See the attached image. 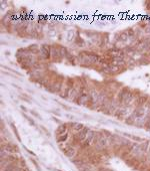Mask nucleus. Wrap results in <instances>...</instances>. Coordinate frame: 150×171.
Segmentation results:
<instances>
[{
  "label": "nucleus",
  "instance_id": "4",
  "mask_svg": "<svg viewBox=\"0 0 150 171\" xmlns=\"http://www.w3.org/2000/svg\"><path fill=\"white\" fill-rule=\"evenodd\" d=\"M144 113H145V111H144L143 109H137V110H135V111L132 113V116H133L134 118H142V116L144 115Z\"/></svg>",
  "mask_w": 150,
  "mask_h": 171
},
{
  "label": "nucleus",
  "instance_id": "11",
  "mask_svg": "<svg viewBox=\"0 0 150 171\" xmlns=\"http://www.w3.org/2000/svg\"><path fill=\"white\" fill-rule=\"evenodd\" d=\"M3 171H5V170H3Z\"/></svg>",
  "mask_w": 150,
  "mask_h": 171
},
{
  "label": "nucleus",
  "instance_id": "1",
  "mask_svg": "<svg viewBox=\"0 0 150 171\" xmlns=\"http://www.w3.org/2000/svg\"><path fill=\"white\" fill-rule=\"evenodd\" d=\"M89 131H90V130H89L88 128H86V127H84V128H83L82 130L80 131V132L77 133L76 137H77V138H78V141H80V142H84V140L86 139L87 134H88Z\"/></svg>",
  "mask_w": 150,
  "mask_h": 171
},
{
  "label": "nucleus",
  "instance_id": "2",
  "mask_svg": "<svg viewBox=\"0 0 150 171\" xmlns=\"http://www.w3.org/2000/svg\"><path fill=\"white\" fill-rule=\"evenodd\" d=\"M94 138H95V132H94V131H92V130H90L88 132V134H87L86 139H85L84 142H83L84 146H88L89 144H90L91 142L94 140Z\"/></svg>",
  "mask_w": 150,
  "mask_h": 171
},
{
  "label": "nucleus",
  "instance_id": "6",
  "mask_svg": "<svg viewBox=\"0 0 150 171\" xmlns=\"http://www.w3.org/2000/svg\"><path fill=\"white\" fill-rule=\"evenodd\" d=\"M149 144H150V141H145L139 145V149L141 150L142 152H147L148 149H149Z\"/></svg>",
  "mask_w": 150,
  "mask_h": 171
},
{
  "label": "nucleus",
  "instance_id": "9",
  "mask_svg": "<svg viewBox=\"0 0 150 171\" xmlns=\"http://www.w3.org/2000/svg\"><path fill=\"white\" fill-rule=\"evenodd\" d=\"M80 171H93V170H90L88 167H82V168H80Z\"/></svg>",
  "mask_w": 150,
  "mask_h": 171
},
{
  "label": "nucleus",
  "instance_id": "5",
  "mask_svg": "<svg viewBox=\"0 0 150 171\" xmlns=\"http://www.w3.org/2000/svg\"><path fill=\"white\" fill-rule=\"evenodd\" d=\"M71 126L73 127L74 131H76V132H80L84 128L83 124H81V123H71Z\"/></svg>",
  "mask_w": 150,
  "mask_h": 171
},
{
  "label": "nucleus",
  "instance_id": "3",
  "mask_svg": "<svg viewBox=\"0 0 150 171\" xmlns=\"http://www.w3.org/2000/svg\"><path fill=\"white\" fill-rule=\"evenodd\" d=\"M63 152L67 157H73L74 155H75V153H76L75 149H74L73 147H71V146H67V147L63 150Z\"/></svg>",
  "mask_w": 150,
  "mask_h": 171
},
{
  "label": "nucleus",
  "instance_id": "10",
  "mask_svg": "<svg viewBox=\"0 0 150 171\" xmlns=\"http://www.w3.org/2000/svg\"><path fill=\"white\" fill-rule=\"evenodd\" d=\"M148 152H149V154H150V144H149V149H148Z\"/></svg>",
  "mask_w": 150,
  "mask_h": 171
},
{
  "label": "nucleus",
  "instance_id": "7",
  "mask_svg": "<svg viewBox=\"0 0 150 171\" xmlns=\"http://www.w3.org/2000/svg\"><path fill=\"white\" fill-rule=\"evenodd\" d=\"M65 131H66V125H61V126L56 130V134H57L58 136H61V134H65Z\"/></svg>",
  "mask_w": 150,
  "mask_h": 171
},
{
  "label": "nucleus",
  "instance_id": "8",
  "mask_svg": "<svg viewBox=\"0 0 150 171\" xmlns=\"http://www.w3.org/2000/svg\"><path fill=\"white\" fill-rule=\"evenodd\" d=\"M67 137H68L67 133H66V134H63L62 136H59V138L57 139V141L59 142V143H60V142H65L66 140H67Z\"/></svg>",
  "mask_w": 150,
  "mask_h": 171
}]
</instances>
